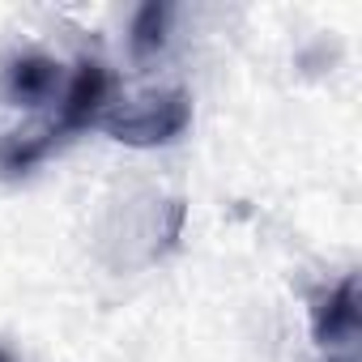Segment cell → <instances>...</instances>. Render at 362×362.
Here are the masks:
<instances>
[{
    "mask_svg": "<svg viewBox=\"0 0 362 362\" xmlns=\"http://www.w3.org/2000/svg\"><path fill=\"white\" fill-rule=\"evenodd\" d=\"M192 124V103H188V90H145V94H111L103 115H98V128L111 136V141H124V145H166L175 141Z\"/></svg>",
    "mask_w": 362,
    "mask_h": 362,
    "instance_id": "obj_1",
    "label": "cell"
},
{
    "mask_svg": "<svg viewBox=\"0 0 362 362\" xmlns=\"http://www.w3.org/2000/svg\"><path fill=\"white\" fill-rule=\"evenodd\" d=\"M311 332L328 354H354L358 345V281L345 277L337 290H324L311 307Z\"/></svg>",
    "mask_w": 362,
    "mask_h": 362,
    "instance_id": "obj_2",
    "label": "cell"
},
{
    "mask_svg": "<svg viewBox=\"0 0 362 362\" xmlns=\"http://www.w3.org/2000/svg\"><path fill=\"white\" fill-rule=\"evenodd\" d=\"M64 86H69L64 64L52 60V56H43V52H26V56L9 60V69H5V94L13 103H30V107L60 103Z\"/></svg>",
    "mask_w": 362,
    "mask_h": 362,
    "instance_id": "obj_3",
    "label": "cell"
},
{
    "mask_svg": "<svg viewBox=\"0 0 362 362\" xmlns=\"http://www.w3.org/2000/svg\"><path fill=\"white\" fill-rule=\"evenodd\" d=\"M166 13L170 9H158V5H149V9H141L136 13V26H132V47L145 56L149 47H158L162 43V22H166Z\"/></svg>",
    "mask_w": 362,
    "mask_h": 362,
    "instance_id": "obj_4",
    "label": "cell"
},
{
    "mask_svg": "<svg viewBox=\"0 0 362 362\" xmlns=\"http://www.w3.org/2000/svg\"><path fill=\"white\" fill-rule=\"evenodd\" d=\"M0 362H13V358H9V354H5V349H0Z\"/></svg>",
    "mask_w": 362,
    "mask_h": 362,
    "instance_id": "obj_5",
    "label": "cell"
}]
</instances>
